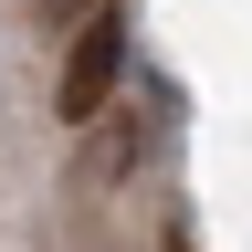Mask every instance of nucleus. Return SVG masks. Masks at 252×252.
I'll list each match as a JSON object with an SVG mask.
<instances>
[{"instance_id": "1", "label": "nucleus", "mask_w": 252, "mask_h": 252, "mask_svg": "<svg viewBox=\"0 0 252 252\" xmlns=\"http://www.w3.org/2000/svg\"><path fill=\"white\" fill-rule=\"evenodd\" d=\"M116 84H126V21L116 11H84L74 42H63V74H53V116L63 126H94L116 105Z\"/></svg>"}, {"instance_id": "2", "label": "nucleus", "mask_w": 252, "mask_h": 252, "mask_svg": "<svg viewBox=\"0 0 252 252\" xmlns=\"http://www.w3.org/2000/svg\"><path fill=\"white\" fill-rule=\"evenodd\" d=\"M137 158H147V126H126V137H105V147H94V179H126Z\"/></svg>"}, {"instance_id": "3", "label": "nucleus", "mask_w": 252, "mask_h": 252, "mask_svg": "<svg viewBox=\"0 0 252 252\" xmlns=\"http://www.w3.org/2000/svg\"><path fill=\"white\" fill-rule=\"evenodd\" d=\"M32 11H42V21H84L94 0H32Z\"/></svg>"}, {"instance_id": "4", "label": "nucleus", "mask_w": 252, "mask_h": 252, "mask_svg": "<svg viewBox=\"0 0 252 252\" xmlns=\"http://www.w3.org/2000/svg\"><path fill=\"white\" fill-rule=\"evenodd\" d=\"M158 252H200V242H189V231H168V242H158Z\"/></svg>"}]
</instances>
